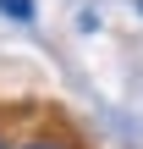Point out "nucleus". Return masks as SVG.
I'll return each instance as SVG.
<instances>
[{
	"mask_svg": "<svg viewBox=\"0 0 143 149\" xmlns=\"http://www.w3.org/2000/svg\"><path fill=\"white\" fill-rule=\"evenodd\" d=\"M0 17H17V22H33V0H0Z\"/></svg>",
	"mask_w": 143,
	"mask_h": 149,
	"instance_id": "1",
	"label": "nucleus"
},
{
	"mask_svg": "<svg viewBox=\"0 0 143 149\" xmlns=\"http://www.w3.org/2000/svg\"><path fill=\"white\" fill-rule=\"evenodd\" d=\"M17 149H66V144H55V138H28V144H17Z\"/></svg>",
	"mask_w": 143,
	"mask_h": 149,
	"instance_id": "2",
	"label": "nucleus"
},
{
	"mask_svg": "<svg viewBox=\"0 0 143 149\" xmlns=\"http://www.w3.org/2000/svg\"><path fill=\"white\" fill-rule=\"evenodd\" d=\"M0 149H6V138H0Z\"/></svg>",
	"mask_w": 143,
	"mask_h": 149,
	"instance_id": "3",
	"label": "nucleus"
},
{
	"mask_svg": "<svg viewBox=\"0 0 143 149\" xmlns=\"http://www.w3.org/2000/svg\"><path fill=\"white\" fill-rule=\"evenodd\" d=\"M138 11H143V0H138Z\"/></svg>",
	"mask_w": 143,
	"mask_h": 149,
	"instance_id": "4",
	"label": "nucleus"
}]
</instances>
